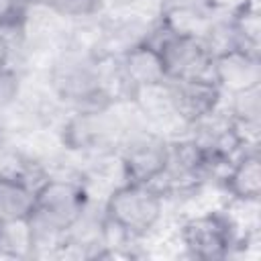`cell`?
Segmentation results:
<instances>
[{"label": "cell", "instance_id": "4fadbf2b", "mask_svg": "<svg viewBox=\"0 0 261 261\" xmlns=\"http://www.w3.org/2000/svg\"><path fill=\"white\" fill-rule=\"evenodd\" d=\"M37 255L35 232L29 218L0 222V259H33Z\"/></svg>", "mask_w": 261, "mask_h": 261}, {"label": "cell", "instance_id": "277c9868", "mask_svg": "<svg viewBox=\"0 0 261 261\" xmlns=\"http://www.w3.org/2000/svg\"><path fill=\"white\" fill-rule=\"evenodd\" d=\"M116 159L124 181L155 186L167 169L169 137L139 122L122 139Z\"/></svg>", "mask_w": 261, "mask_h": 261}, {"label": "cell", "instance_id": "6da1fadb", "mask_svg": "<svg viewBox=\"0 0 261 261\" xmlns=\"http://www.w3.org/2000/svg\"><path fill=\"white\" fill-rule=\"evenodd\" d=\"M94 202L88 186L75 173H47L35 188L31 226L37 255L55 257L59 241Z\"/></svg>", "mask_w": 261, "mask_h": 261}, {"label": "cell", "instance_id": "ac0fdd59", "mask_svg": "<svg viewBox=\"0 0 261 261\" xmlns=\"http://www.w3.org/2000/svg\"><path fill=\"white\" fill-rule=\"evenodd\" d=\"M22 6H27V8H31V6H41V2L43 0H18Z\"/></svg>", "mask_w": 261, "mask_h": 261}, {"label": "cell", "instance_id": "e0dca14e", "mask_svg": "<svg viewBox=\"0 0 261 261\" xmlns=\"http://www.w3.org/2000/svg\"><path fill=\"white\" fill-rule=\"evenodd\" d=\"M14 65V39L8 33H0V69Z\"/></svg>", "mask_w": 261, "mask_h": 261}, {"label": "cell", "instance_id": "8fae6325", "mask_svg": "<svg viewBox=\"0 0 261 261\" xmlns=\"http://www.w3.org/2000/svg\"><path fill=\"white\" fill-rule=\"evenodd\" d=\"M37 184L27 175L0 171V222L29 218Z\"/></svg>", "mask_w": 261, "mask_h": 261}, {"label": "cell", "instance_id": "52a82bcc", "mask_svg": "<svg viewBox=\"0 0 261 261\" xmlns=\"http://www.w3.org/2000/svg\"><path fill=\"white\" fill-rule=\"evenodd\" d=\"M112 59H114V69H116L118 86L124 100H128L135 90L161 84L165 80L161 55L151 41L139 43L126 53Z\"/></svg>", "mask_w": 261, "mask_h": 261}, {"label": "cell", "instance_id": "3957f363", "mask_svg": "<svg viewBox=\"0 0 261 261\" xmlns=\"http://www.w3.org/2000/svg\"><path fill=\"white\" fill-rule=\"evenodd\" d=\"M243 234L247 232L241 228L232 210L224 204L186 212L175 224L173 241L184 257L198 261H224L232 259Z\"/></svg>", "mask_w": 261, "mask_h": 261}, {"label": "cell", "instance_id": "7c38bea8", "mask_svg": "<svg viewBox=\"0 0 261 261\" xmlns=\"http://www.w3.org/2000/svg\"><path fill=\"white\" fill-rule=\"evenodd\" d=\"M234 45L261 53V6L259 0H239L226 10Z\"/></svg>", "mask_w": 261, "mask_h": 261}, {"label": "cell", "instance_id": "7a4b0ae2", "mask_svg": "<svg viewBox=\"0 0 261 261\" xmlns=\"http://www.w3.org/2000/svg\"><path fill=\"white\" fill-rule=\"evenodd\" d=\"M100 204L118 241L135 249L161 234L169 202L153 184L120 181L106 192Z\"/></svg>", "mask_w": 261, "mask_h": 261}, {"label": "cell", "instance_id": "5b68a950", "mask_svg": "<svg viewBox=\"0 0 261 261\" xmlns=\"http://www.w3.org/2000/svg\"><path fill=\"white\" fill-rule=\"evenodd\" d=\"M149 41L161 55L165 80H212L214 51L204 39L167 33L155 24Z\"/></svg>", "mask_w": 261, "mask_h": 261}, {"label": "cell", "instance_id": "2e32d148", "mask_svg": "<svg viewBox=\"0 0 261 261\" xmlns=\"http://www.w3.org/2000/svg\"><path fill=\"white\" fill-rule=\"evenodd\" d=\"M27 6L18 0H0V33L16 35L24 22Z\"/></svg>", "mask_w": 261, "mask_h": 261}, {"label": "cell", "instance_id": "5bb4252c", "mask_svg": "<svg viewBox=\"0 0 261 261\" xmlns=\"http://www.w3.org/2000/svg\"><path fill=\"white\" fill-rule=\"evenodd\" d=\"M24 73L16 65L0 69V124L4 126L6 116L16 108L24 92Z\"/></svg>", "mask_w": 261, "mask_h": 261}, {"label": "cell", "instance_id": "9c48e42d", "mask_svg": "<svg viewBox=\"0 0 261 261\" xmlns=\"http://www.w3.org/2000/svg\"><path fill=\"white\" fill-rule=\"evenodd\" d=\"M218 188L226 202L259 204L261 200V155L259 147H247L222 173Z\"/></svg>", "mask_w": 261, "mask_h": 261}, {"label": "cell", "instance_id": "30bf717a", "mask_svg": "<svg viewBox=\"0 0 261 261\" xmlns=\"http://www.w3.org/2000/svg\"><path fill=\"white\" fill-rule=\"evenodd\" d=\"M222 108L234 122L247 147H259L261 128V86L222 98Z\"/></svg>", "mask_w": 261, "mask_h": 261}, {"label": "cell", "instance_id": "ba28073f", "mask_svg": "<svg viewBox=\"0 0 261 261\" xmlns=\"http://www.w3.org/2000/svg\"><path fill=\"white\" fill-rule=\"evenodd\" d=\"M212 80L222 96L261 86V53L243 47L214 53Z\"/></svg>", "mask_w": 261, "mask_h": 261}, {"label": "cell", "instance_id": "8992f818", "mask_svg": "<svg viewBox=\"0 0 261 261\" xmlns=\"http://www.w3.org/2000/svg\"><path fill=\"white\" fill-rule=\"evenodd\" d=\"M173 108L186 130L222 106V92L212 80H165Z\"/></svg>", "mask_w": 261, "mask_h": 261}, {"label": "cell", "instance_id": "9a60e30c", "mask_svg": "<svg viewBox=\"0 0 261 261\" xmlns=\"http://www.w3.org/2000/svg\"><path fill=\"white\" fill-rule=\"evenodd\" d=\"M41 6L53 10L55 14L63 16L71 22L96 18L104 10L102 0H43Z\"/></svg>", "mask_w": 261, "mask_h": 261}]
</instances>
